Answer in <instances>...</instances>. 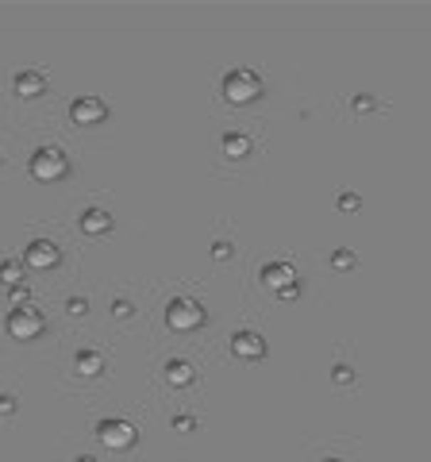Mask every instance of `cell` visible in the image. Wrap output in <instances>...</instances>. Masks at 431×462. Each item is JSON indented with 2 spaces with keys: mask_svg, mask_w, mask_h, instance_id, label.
Returning a JSON list of instances; mask_svg holds the SVG:
<instances>
[{
  "mask_svg": "<svg viewBox=\"0 0 431 462\" xmlns=\"http://www.w3.org/2000/svg\"><path fill=\"white\" fill-rule=\"evenodd\" d=\"M73 366H78V374H81V378H97V374L104 370V358H100L97 351H81Z\"/></svg>",
  "mask_w": 431,
  "mask_h": 462,
  "instance_id": "obj_12",
  "label": "cell"
},
{
  "mask_svg": "<svg viewBox=\"0 0 431 462\" xmlns=\"http://www.w3.org/2000/svg\"><path fill=\"white\" fill-rule=\"evenodd\" d=\"M66 174H70V158H66L58 147H39L31 154V177H39V182H58Z\"/></svg>",
  "mask_w": 431,
  "mask_h": 462,
  "instance_id": "obj_2",
  "label": "cell"
},
{
  "mask_svg": "<svg viewBox=\"0 0 431 462\" xmlns=\"http://www.w3.org/2000/svg\"><path fill=\"white\" fill-rule=\"evenodd\" d=\"M262 93V81H258L254 70H246V65H239L224 78V97L232 100V105H251V100Z\"/></svg>",
  "mask_w": 431,
  "mask_h": 462,
  "instance_id": "obj_1",
  "label": "cell"
},
{
  "mask_svg": "<svg viewBox=\"0 0 431 462\" xmlns=\"http://www.w3.org/2000/svg\"><path fill=\"white\" fill-rule=\"evenodd\" d=\"M224 154H227V158H246V154H251V139L239 135V131L224 135Z\"/></svg>",
  "mask_w": 431,
  "mask_h": 462,
  "instance_id": "obj_13",
  "label": "cell"
},
{
  "mask_svg": "<svg viewBox=\"0 0 431 462\" xmlns=\"http://www.w3.org/2000/svg\"><path fill=\"white\" fill-rule=\"evenodd\" d=\"M24 262L31 270H51V266H58V247H54V243H46V239H35L31 247H27Z\"/></svg>",
  "mask_w": 431,
  "mask_h": 462,
  "instance_id": "obj_8",
  "label": "cell"
},
{
  "mask_svg": "<svg viewBox=\"0 0 431 462\" xmlns=\"http://www.w3.org/2000/svg\"><path fill=\"white\" fill-rule=\"evenodd\" d=\"M166 324L174 327V332H193V327L204 324V308L189 297H174L170 308H166Z\"/></svg>",
  "mask_w": 431,
  "mask_h": 462,
  "instance_id": "obj_3",
  "label": "cell"
},
{
  "mask_svg": "<svg viewBox=\"0 0 431 462\" xmlns=\"http://www.w3.org/2000/svg\"><path fill=\"white\" fill-rule=\"evenodd\" d=\"M43 327H46V320L31 305H20L8 313V335L12 339H35V335H43Z\"/></svg>",
  "mask_w": 431,
  "mask_h": 462,
  "instance_id": "obj_4",
  "label": "cell"
},
{
  "mask_svg": "<svg viewBox=\"0 0 431 462\" xmlns=\"http://www.w3.org/2000/svg\"><path fill=\"white\" fill-rule=\"evenodd\" d=\"M166 382L170 385H189V382H193V366L181 362V358H174V362L166 366Z\"/></svg>",
  "mask_w": 431,
  "mask_h": 462,
  "instance_id": "obj_14",
  "label": "cell"
},
{
  "mask_svg": "<svg viewBox=\"0 0 431 462\" xmlns=\"http://www.w3.org/2000/svg\"><path fill=\"white\" fill-rule=\"evenodd\" d=\"M97 439L104 443V447H112V451H128V447H135L139 436H135V424L108 416V420L97 424Z\"/></svg>",
  "mask_w": 431,
  "mask_h": 462,
  "instance_id": "obj_5",
  "label": "cell"
},
{
  "mask_svg": "<svg viewBox=\"0 0 431 462\" xmlns=\"http://www.w3.org/2000/svg\"><path fill=\"white\" fill-rule=\"evenodd\" d=\"M331 266H335V270H350V266H354V254H350V251L331 254Z\"/></svg>",
  "mask_w": 431,
  "mask_h": 462,
  "instance_id": "obj_16",
  "label": "cell"
},
{
  "mask_svg": "<svg viewBox=\"0 0 431 462\" xmlns=\"http://www.w3.org/2000/svg\"><path fill=\"white\" fill-rule=\"evenodd\" d=\"M232 351L239 358H251V362H254V358L266 355V339L258 335V332H235L232 335Z\"/></svg>",
  "mask_w": 431,
  "mask_h": 462,
  "instance_id": "obj_9",
  "label": "cell"
},
{
  "mask_svg": "<svg viewBox=\"0 0 431 462\" xmlns=\"http://www.w3.org/2000/svg\"><path fill=\"white\" fill-rule=\"evenodd\" d=\"M323 462H339V458H323Z\"/></svg>",
  "mask_w": 431,
  "mask_h": 462,
  "instance_id": "obj_21",
  "label": "cell"
},
{
  "mask_svg": "<svg viewBox=\"0 0 431 462\" xmlns=\"http://www.w3.org/2000/svg\"><path fill=\"white\" fill-rule=\"evenodd\" d=\"M70 120H73L78 127L104 124V120H108V105H104L100 97H93V93H89V97H78V100L70 105Z\"/></svg>",
  "mask_w": 431,
  "mask_h": 462,
  "instance_id": "obj_6",
  "label": "cell"
},
{
  "mask_svg": "<svg viewBox=\"0 0 431 462\" xmlns=\"http://www.w3.org/2000/svg\"><path fill=\"white\" fill-rule=\"evenodd\" d=\"M43 89H46V81H43L39 70H20L16 73V93H20V97H39Z\"/></svg>",
  "mask_w": 431,
  "mask_h": 462,
  "instance_id": "obj_11",
  "label": "cell"
},
{
  "mask_svg": "<svg viewBox=\"0 0 431 462\" xmlns=\"http://www.w3.org/2000/svg\"><path fill=\"white\" fill-rule=\"evenodd\" d=\"M193 424H197L193 416H177V420H174V428H177V431H189V428H193Z\"/></svg>",
  "mask_w": 431,
  "mask_h": 462,
  "instance_id": "obj_19",
  "label": "cell"
},
{
  "mask_svg": "<svg viewBox=\"0 0 431 462\" xmlns=\"http://www.w3.org/2000/svg\"><path fill=\"white\" fill-rule=\"evenodd\" d=\"M370 108H373L370 97H354V112H370Z\"/></svg>",
  "mask_w": 431,
  "mask_h": 462,
  "instance_id": "obj_18",
  "label": "cell"
},
{
  "mask_svg": "<svg viewBox=\"0 0 431 462\" xmlns=\"http://www.w3.org/2000/svg\"><path fill=\"white\" fill-rule=\"evenodd\" d=\"M78 462H97V458H78Z\"/></svg>",
  "mask_w": 431,
  "mask_h": 462,
  "instance_id": "obj_20",
  "label": "cell"
},
{
  "mask_svg": "<svg viewBox=\"0 0 431 462\" xmlns=\"http://www.w3.org/2000/svg\"><path fill=\"white\" fill-rule=\"evenodd\" d=\"M0 281H4L8 289H16V285H24V270L16 266V262H0Z\"/></svg>",
  "mask_w": 431,
  "mask_h": 462,
  "instance_id": "obj_15",
  "label": "cell"
},
{
  "mask_svg": "<svg viewBox=\"0 0 431 462\" xmlns=\"http://www.w3.org/2000/svg\"><path fill=\"white\" fill-rule=\"evenodd\" d=\"M78 224H81V231H85V235H100V231H108V228H112V216L104 212V209H85Z\"/></svg>",
  "mask_w": 431,
  "mask_h": 462,
  "instance_id": "obj_10",
  "label": "cell"
},
{
  "mask_svg": "<svg viewBox=\"0 0 431 462\" xmlns=\"http://www.w3.org/2000/svg\"><path fill=\"white\" fill-rule=\"evenodd\" d=\"M262 285L274 289V293H281V297H296V273H293V266H285V262L262 266Z\"/></svg>",
  "mask_w": 431,
  "mask_h": 462,
  "instance_id": "obj_7",
  "label": "cell"
},
{
  "mask_svg": "<svg viewBox=\"0 0 431 462\" xmlns=\"http://www.w3.org/2000/svg\"><path fill=\"white\" fill-rule=\"evenodd\" d=\"M339 209L354 212V209H358V196H354V193H343V196H339Z\"/></svg>",
  "mask_w": 431,
  "mask_h": 462,
  "instance_id": "obj_17",
  "label": "cell"
}]
</instances>
